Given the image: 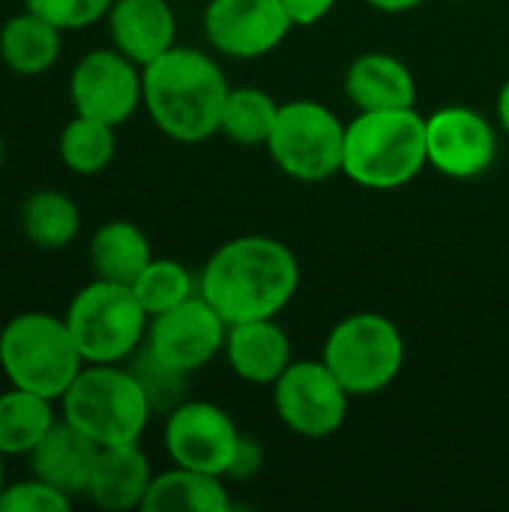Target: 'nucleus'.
I'll return each mask as SVG.
<instances>
[{"label": "nucleus", "mask_w": 509, "mask_h": 512, "mask_svg": "<svg viewBox=\"0 0 509 512\" xmlns=\"http://www.w3.org/2000/svg\"><path fill=\"white\" fill-rule=\"evenodd\" d=\"M300 288V261L276 237L243 234L222 243L204 264L198 294L231 324L276 318Z\"/></svg>", "instance_id": "f257e3e1"}, {"label": "nucleus", "mask_w": 509, "mask_h": 512, "mask_svg": "<svg viewBox=\"0 0 509 512\" xmlns=\"http://www.w3.org/2000/svg\"><path fill=\"white\" fill-rule=\"evenodd\" d=\"M228 78L216 57L174 45L144 66V108L153 126L177 144H201L219 135Z\"/></svg>", "instance_id": "f03ea898"}, {"label": "nucleus", "mask_w": 509, "mask_h": 512, "mask_svg": "<svg viewBox=\"0 0 509 512\" xmlns=\"http://www.w3.org/2000/svg\"><path fill=\"white\" fill-rule=\"evenodd\" d=\"M429 165L426 117L417 108L357 111L345 126L342 174L372 192H393Z\"/></svg>", "instance_id": "7ed1b4c3"}, {"label": "nucleus", "mask_w": 509, "mask_h": 512, "mask_svg": "<svg viewBox=\"0 0 509 512\" xmlns=\"http://www.w3.org/2000/svg\"><path fill=\"white\" fill-rule=\"evenodd\" d=\"M63 420L99 447L138 444L153 417V405L123 363H87L63 393Z\"/></svg>", "instance_id": "20e7f679"}, {"label": "nucleus", "mask_w": 509, "mask_h": 512, "mask_svg": "<svg viewBox=\"0 0 509 512\" xmlns=\"http://www.w3.org/2000/svg\"><path fill=\"white\" fill-rule=\"evenodd\" d=\"M84 366L75 336L60 315L18 312L0 330V369L9 387L57 402Z\"/></svg>", "instance_id": "39448f33"}, {"label": "nucleus", "mask_w": 509, "mask_h": 512, "mask_svg": "<svg viewBox=\"0 0 509 512\" xmlns=\"http://www.w3.org/2000/svg\"><path fill=\"white\" fill-rule=\"evenodd\" d=\"M63 318L84 363H129L150 327V315L132 285L96 276L69 300Z\"/></svg>", "instance_id": "423d86ee"}, {"label": "nucleus", "mask_w": 509, "mask_h": 512, "mask_svg": "<svg viewBox=\"0 0 509 512\" xmlns=\"http://www.w3.org/2000/svg\"><path fill=\"white\" fill-rule=\"evenodd\" d=\"M321 360L351 396H375L399 378L405 336L381 312H354L327 333Z\"/></svg>", "instance_id": "0eeeda50"}, {"label": "nucleus", "mask_w": 509, "mask_h": 512, "mask_svg": "<svg viewBox=\"0 0 509 512\" xmlns=\"http://www.w3.org/2000/svg\"><path fill=\"white\" fill-rule=\"evenodd\" d=\"M345 126L339 114L315 99H291L279 105L267 153L297 183H324L342 174Z\"/></svg>", "instance_id": "6e6552de"}, {"label": "nucleus", "mask_w": 509, "mask_h": 512, "mask_svg": "<svg viewBox=\"0 0 509 512\" xmlns=\"http://www.w3.org/2000/svg\"><path fill=\"white\" fill-rule=\"evenodd\" d=\"M351 399L324 360H294L273 384V408L282 426L315 441L345 426Z\"/></svg>", "instance_id": "1a4fd4ad"}, {"label": "nucleus", "mask_w": 509, "mask_h": 512, "mask_svg": "<svg viewBox=\"0 0 509 512\" xmlns=\"http://www.w3.org/2000/svg\"><path fill=\"white\" fill-rule=\"evenodd\" d=\"M243 432L234 417L204 399H183L177 408L165 414V453L174 465L204 471L213 477H225L237 456Z\"/></svg>", "instance_id": "9d476101"}, {"label": "nucleus", "mask_w": 509, "mask_h": 512, "mask_svg": "<svg viewBox=\"0 0 509 512\" xmlns=\"http://www.w3.org/2000/svg\"><path fill=\"white\" fill-rule=\"evenodd\" d=\"M69 99L75 114L123 126L144 108V69L114 45L93 48L69 72Z\"/></svg>", "instance_id": "9b49d317"}, {"label": "nucleus", "mask_w": 509, "mask_h": 512, "mask_svg": "<svg viewBox=\"0 0 509 512\" xmlns=\"http://www.w3.org/2000/svg\"><path fill=\"white\" fill-rule=\"evenodd\" d=\"M228 321L201 297H189L180 306L153 315L147 327L144 348L177 372L204 369L219 351H225Z\"/></svg>", "instance_id": "f8f14e48"}, {"label": "nucleus", "mask_w": 509, "mask_h": 512, "mask_svg": "<svg viewBox=\"0 0 509 512\" xmlns=\"http://www.w3.org/2000/svg\"><path fill=\"white\" fill-rule=\"evenodd\" d=\"M429 168L450 180L483 177L498 156V132L471 105H444L426 117Z\"/></svg>", "instance_id": "ddd939ff"}, {"label": "nucleus", "mask_w": 509, "mask_h": 512, "mask_svg": "<svg viewBox=\"0 0 509 512\" xmlns=\"http://www.w3.org/2000/svg\"><path fill=\"white\" fill-rule=\"evenodd\" d=\"M294 21L282 0H210L204 9V36L216 54L231 60H258L273 54Z\"/></svg>", "instance_id": "4468645a"}, {"label": "nucleus", "mask_w": 509, "mask_h": 512, "mask_svg": "<svg viewBox=\"0 0 509 512\" xmlns=\"http://www.w3.org/2000/svg\"><path fill=\"white\" fill-rule=\"evenodd\" d=\"M105 21L111 45L141 69L177 45V15L168 0H114Z\"/></svg>", "instance_id": "2eb2a0df"}, {"label": "nucleus", "mask_w": 509, "mask_h": 512, "mask_svg": "<svg viewBox=\"0 0 509 512\" xmlns=\"http://www.w3.org/2000/svg\"><path fill=\"white\" fill-rule=\"evenodd\" d=\"M225 360L240 381L255 387H273L294 363L291 336L282 324H276V318L231 324L225 339Z\"/></svg>", "instance_id": "dca6fc26"}, {"label": "nucleus", "mask_w": 509, "mask_h": 512, "mask_svg": "<svg viewBox=\"0 0 509 512\" xmlns=\"http://www.w3.org/2000/svg\"><path fill=\"white\" fill-rule=\"evenodd\" d=\"M345 96L357 111H393L417 105L411 66L387 51H366L345 69Z\"/></svg>", "instance_id": "f3484780"}, {"label": "nucleus", "mask_w": 509, "mask_h": 512, "mask_svg": "<svg viewBox=\"0 0 509 512\" xmlns=\"http://www.w3.org/2000/svg\"><path fill=\"white\" fill-rule=\"evenodd\" d=\"M153 477L156 474L150 468V459L138 444L102 447L84 498L108 512L141 510Z\"/></svg>", "instance_id": "a211bd4d"}, {"label": "nucleus", "mask_w": 509, "mask_h": 512, "mask_svg": "<svg viewBox=\"0 0 509 512\" xmlns=\"http://www.w3.org/2000/svg\"><path fill=\"white\" fill-rule=\"evenodd\" d=\"M99 444H93L84 432L69 426L66 420H57L54 429L39 441V447L27 456L30 474L51 483L54 489L66 492L69 498H78L87 492L90 474L99 459Z\"/></svg>", "instance_id": "6ab92c4d"}, {"label": "nucleus", "mask_w": 509, "mask_h": 512, "mask_svg": "<svg viewBox=\"0 0 509 512\" xmlns=\"http://www.w3.org/2000/svg\"><path fill=\"white\" fill-rule=\"evenodd\" d=\"M63 54V30L42 15L21 9L0 27V60L9 72L33 78L48 72Z\"/></svg>", "instance_id": "aec40b11"}, {"label": "nucleus", "mask_w": 509, "mask_h": 512, "mask_svg": "<svg viewBox=\"0 0 509 512\" xmlns=\"http://www.w3.org/2000/svg\"><path fill=\"white\" fill-rule=\"evenodd\" d=\"M87 261L96 279L132 285L141 276V270L153 261V246L135 222L111 219L93 231Z\"/></svg>", "instance_id": "412c9836"}, {"label": "nucleus", "mask_w": 509, "mask_h": 512, "mask_svg": "<svg viewBox=\"0 0 509 512\" xmlns=\"http://www.w3.org/2000/svg\"><path fill=\"white\" fill-rule=\"evenodd\" d=\"M144 512H228L231 495L225 477H213L204 471L180 468L162 471L153 477L147 498L141 504Z\"/></svg>", "instance_id": "4be33fe9"}, {"label": "nucleus", "mask_w": 509, "mask_h": 512, "mask_svg": "<svg viewBox=\"0 0 509 512\" xmlns=\"http://www.w3.org/2000/svg\"><path fill=\"white\" fill-rule=\"evenodd\" d=\"M21 234L39 252H60L81 234V210L60 189H36L21 204Z\"/></svg>", "instance_id": "5701e85b"}, {"label": "nucleus", "mask_w": 509, "mask_h": 512, "mask_svg": "<svg viewBox=\"0 0 509 512\" xmlns=\"http://www.w3.org/2000/svg\"><path fill=\"white\" fill-rule=\"evenodd\" d=\"M54 399L9 387L0 393V453L30 456L39 441L54 429Z\"/></svg>", "instance_id": "b1692460"}, {"label": "nucleus", "mask_w": 509, "mask_h": 512, "mask_svg": "<svg viewBox=\"0 0 509 512\" xmlns=\"http://www.w3.org/2000/svg\"><path fill=\"white\" fill-rule=\"evenodd\" d=\"M57 156L63 168L81 177L102 174L117 156V126L75 114L57 138Z\"/></svg>", "instance_id": "393cba45"}, {"label": "nucleus", "mask_w": 509, "mask_h": 512, "mask_svg": "<svg viewBox=\"0 0 509 512\" xmlns=\"http://www.w3.org/2000/svg\"><path fill=\"white\" fill-rule=\"evenodd\" d=\"M279 105L267 90L258 87H231L225 108H222V123H219V135H225L228 141L240 144V147H261L267 144L276 117H279Z\"/></svg>", "instance_id": "a878e982"}, {"label": "nucleus", "mask_w": 509, "mask_h": 512, "mask_svg": "<svg viewBox=\"0 0 509 512\" xmlns=\"http://www.w3.org/2000/svg\"><path fill=\"white\" fill-rule=\"evenodd\" d=\"M135 297L141 300V306L147 309V315H162L174 306H180L183 300L198 294L195 276L189 273L186 264L174 261V258H153L141 276L132 282Z\"/></svg>", "instance_id": "bb28decb"}, {"label": "nucleus", "mask_w": 509, "mask_h": 512, "mask_svg": "<svg viewBox=\"0 0 509 512\" xmlns=\"http://www.w3.org/2000/svg\"><path fill=\"white\" fill-rule=\"evenodd\" d=\"M129 369L141 381V387H144V393H147V399L153 405V414H168L171 408H177L186 399V381H189V375L165 366L144 345L129 357Z\"/></svg>", "instance_id": "cd10ccee"}, {"label": "nucleus", "mask_w": 509, "mask_h": 512, "mask_svg": "<svg viewBox=\"0 0 509 512\" xmlns=\"http://www.w3.org/2000/svg\"><path fill=\"white\" fill-rule=\"evenodd\" d=\"M72 498L39 477H27L18 483H6L0 495V512H69Z\"/></svg>", "instance_id": "c85d7f7f"}, {"label": "nucleus", "mask_w": 509, "mask_h": 512, "mask_svg": "<svg viewBox=\"0 0 509 512\" xmlns=\"http://www.w3.org/2000/svg\"><path fill=\"white\" fill-rule=\"evenodd\" d=\"M24 9L42 15L45 21L66 30H81L102 21L114 0H21Z\"/></svg>", "instance_id": "c756f323"}, {"label": "nucleus", "mask_w": 509, "mask_h": 512, "mask_svg": "<svg viewBox=\"0 0 509 512\" xmlns=\"http://www.w3.org/2000/svg\"><path fill=\"white\" fill-rule=\"evenodd\" d=\"M264 465V450L255 438H240V447H237V456L231 462V471H228V480H249L261 471Z\"/></svg>", "instance_id": "7c9ffc66"}, {"label": "nucleus", "mask_w": 509, "mask_h": 512, "mask_svg": "<svg viewBox=\"0 0 509 512\" xmlns=\"http://www.w3.org/2000/svg\"><path fill=\"white\" fill-rule=\"evenodd\" d=\"M339 0H282L288 18L294 21V27H312L318 21H324Z\"/></svg>", "instance_id": "2f4dec72"}, {"label": "nucleus", "mask_w": 509, "mask_h": 512, "mask_svg": "<svg viewBox=\"0 0 509 512\" xmlns=\"http://www.w3.org/2000/svg\"><path fill=\"white\" fill-rule=\"evenodd\" d=\"M372 9L378 12H387V15H402V12H411L417 6H423L426 0H366Z\"/></svg>", "instance_id": "473e14b6"}, {"label": "nucleus", "mask_w": 509, "mask_h": 512, "mask_svg": "<svg viewBox=\"0 0 509 512\" xmlns=\"http://www.w3.org/2000/svg\"><path fill=\"white\" fill-rule=\"evenodd\" d=\"M495 108H498V123H501V129L509 135V78L504 81V87L498 90V102H495Z\"/></svg>", "instance_id": "72a5a7b5"}, {"label": "nucleus", "mask_w": 509, "mask_h": 512, "mask_svg": "<svg viewBox=\"0 0 509 512\" xmlns=\"http://www.w3.org/2000/svg\"><path fill=\"white\" fill-rule=\"evenodd\" d=\"M3 453H0V495H3V489H6V468H3Z\"/></svg>", "instance_id": "f704fd0d"}, {"label": "nucleus", "mask_w": 509, "mask_h": 512, "mask_svg": "<svg viewBox=\"0 0 509 512\" xmlns=\"http://www.w3.org/2000/svg\"><path fill=\"white\" fill-rule=\"evenodd\" d=\"M3 159H6V144H3V138H0V165H3Z\"/></svg>", "instance_id": "c9c22d12"}]
</instances>
